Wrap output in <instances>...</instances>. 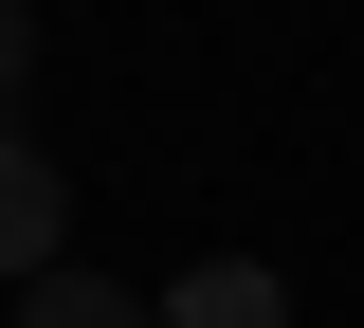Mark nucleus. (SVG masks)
<instances>
[{"label":"nucleus","instance_id":"obj_2","mask_svg":"<svg viewBox=\"0 0 364 328\" xmlns=\"http://www.w3.org/2000/svg\"><path fill=\"white\" fill-rule=\"evenodd\" d=\"M164 328H291V292H273L255 255H200V274L164 292Z\"/></svg>","mask_w":364,"mask_h":328},{"label":"nucleus","instance_id":"obj_3","mask_svg":"<svg viewBox=\"0 0 364 328\" xmlns=\"http://www.w3.org/2000/svg\"><path fill=\"white\" fill-rule=\"evenodd\" d=\"M18 328H164V310L109 292V274H37V292H18Z\"/></svg>","mask_w":364,"mask_h":328},{"label":"nucleus","instance_id":"obj_1","mask_svg":"<svg viewBox=\"0 0 364 328\" xmlns=\"http://www.w3.org/2000/svg\"><path fill=\"white\" fill-rule=\"evenodd\" d=\"M55 237H73V183H55V164H37V146H18V128H0V274H18V292H37V274H55Z\"/></svg>","mask_w":364,"mask_h":328},{"label":"nucleus","instance_id":"obj_4","mask_svg":"<svg viewBox=\"0 0 364 328\" xmlns=\"http://www.w3.org/2000/svg\"><path fill=\"white\" fill-rule=\"evenodd\" d=\"M18 73H37V18H18V0H0V92H18Z\"/></svg>","mask_w":364,"mask_h":328}]
</instances>
